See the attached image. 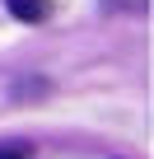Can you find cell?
<instances>
[{
  "label": "cell",
  "instance_id": "cell-1",
  "mask_svg": "<svg viewBox=\"0 0 154 159\" xmlns=\"http://www.w3.org/2000/svg\"><path fill=\"white\" fill-rule=\"evenodd\" d=\"M5 5H10V14H14V19H24V24H42V19L51 14L47 0H5Z\"/></svg>",
  "mask_w": 154,
  "mask_h": 159
},
{
  "label": "cell",
  "instance_id": "cell-2",
  "mask_svg": "<svg viewBox=\"0 0 154 159\" xmlns=\"http://www.w3.org/2000/svg\"><path fill=\"white\" fill-rule=\"evenodd\" d=\"M0 159H33L28 145H0Z\"/></svg>",
  "mask_w": 154,
  "mask_h": 159
}]
</instances>
